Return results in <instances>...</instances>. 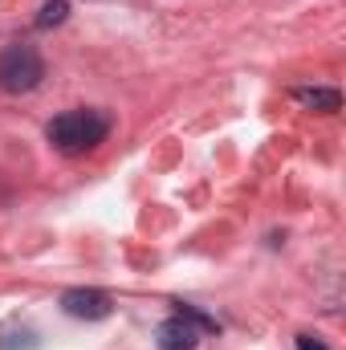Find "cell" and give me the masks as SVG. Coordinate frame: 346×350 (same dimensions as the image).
<instances>
[{"instance_id": "cell-2", "label": "cell", "mask_w": 346, "mask_h": 350, "mask_svg": "<svg viewBox=\"0 0 346 350\" xmlns=\"http://www.w3.org/2000/svg\"><path fill=\"white\" fill-rule=\"evenodd\" d=\"M41 82H45V57L33 45L16 41L0 53V90L4 94H29Z\"/></svg>"}, {"instance_id": "cell-7", "label": "cell", "mask_w": 346, "mask_h": 350, "mask_svg": "<svg viewBox=\"0 0 346 350\" xmlns=\"http://www.w3.org/2000/svg\"><path fill=\"white\" fill-rule=\"evenodd\" d=\"M33 347H37L33 330H8V334H0V350H33Z\"/></svg>"}, {"instance_id": "cell-8", "label": "cell", "mask_w": 346, "mask_h": 350, "mask_svg": "<svg viewBox=\"0 0 346 350\" xmlns=\"http://www.w3.org/2000/svg\"><path fill=\"white\" fill-rule=\"evenodd\" d=\"M297 350H330L322 338H314V334H297Z\"/></svg>"}, {"instance_id": "cell-4", "label": "cell", "mask_w": 346, "mask_h": 350, "mask_svg": "<svg viewBox=\"0 0 346 350\" xmlns=\"http://www.w3.org/2000/svg\"><path fill=\"white\" fill-rule=\"evenodd\" d=\"M57 306H62L70 318H78V322H102V318L114 314L110 293H102V289H94V285H74V289H66Z\"/></svg>"}, {"instance_id": "cell-5", "label": "cell", "mask_w": 346, "mask_h": 350, "mask_svg": "<svg viewBox=\"0 0 346 350\" xmlns=\"http://www.w3.org/2000/svg\"><path fill=\"white\" fill-rule=\"evenodd\" d=\"M293 98H297L302 106H310V110H322V114H334V110L343 106V94L330 90V86H297Z\"/></svg>"}, {"instance_id": "cell-1", "label": "cell", "mask_w": 346, "mask_h": 350, "mask_svg": "<svg viewBox=\"0 0 346 350\" xmlns=\"http://www.w3.org/2000/svg\"><path fill=\"white\" fill-rule=\"evenodd\" d=\"M110 135V118L102 110H90V106H78V110H62L57 118H49L45 126V139L53 151L62 155H86L98 143H106Z\"/></svg>"}, {"instance_id": "cell-3", "label": "cell", "mask_w": 346, "mask_h": 350, "mask_svg": "<svg viewBox=\"0 0 346 350\" xmlns=\"http://www.w3.org/2000/svg\"><path fill=\"white\" fill-rule=\"evenodd\" d=\"M204 330H216V318H204V314H196L191 306H179L168 322H159L155 347L159 350H196Z\"/></svg>"}, {"instance_id": "cell-6", "label": "cell", "mask_w": 346, "mask_h": 350, "mask_svg": "<svg viewBox=\"0 0 346 350\" xmlns=\"http://www.w3.org/2000/svg\"><path fill=\"white\" fill-rule=\"evenodd\" d=\"M66 16H70V4H66V0H49V4H41L37 29H53V25H62Z\"/></svg>"}]
</instances>
